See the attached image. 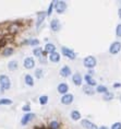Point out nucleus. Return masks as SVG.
<instances>
[{
	"label": "nucleus",
	"instance_id": "nucleus-17",
	"mask_svg": "<svg viewBox=\"0 0 121 129\" xmlns=\"http://www.w3.org/2000/svg\"><path fill=\"white\" fill-rule=\"evenodd\" d=\"M14 53V48L13 47H11V46H6L4 48V50L1 51V55L4 57H9V56H11V55H13Z\"/></svg>",
	"mask_w": 121,
	"mask_h": 129
},
{
	"label": "nucleus",
	"instance_id": "nucleus-24",
	"mask_svg": "<svg viewBox=\"0 0 121 129\" xmlns=\"http://www.w3.org/2000/svg\"><path fill=\"white\" fill-rule=\"evenodd\" d=\"M24 81H25V84H26V85H28V86H34V78L31 75H25Z\"/></svg>",
	"mask_w": 121,
	"mask_h": 129
},
{
	"label": "nucleus",
	"instance_id": "nucleus-41",
	"mask_svg": "<svg viewBox=\"0 0 121 129\" xmlns=\"http://www.w3.org/2000/svg\"><path fill=\"white\" fill-rule=\"evenodd\" d=\"M0 93H5V92H4V90H2L1 88H0Z\"/></svg>",
	"mask_w": 121,
	"mask_h": 129
},
{
	"label": "nucleus",
	"instance_id": "nucleus-10",
	"mask_svg": "<svg viewBox=\"0 0 121 129\" xmlns=\"http://www.w3.org/2000/svg\"><path fill=\"white\" fill-rule=\"evenodd\" d=\"M81 125H82V127L85 129H98L97 125H95L94 122H92L91 120H88V119H82Z\"/></svg>",
	"mask_w": 121,
	"mask_h": 129
},
{
	"label": "nucleus",
	"instance_id": "nucleus-40",
	"mask_svg": "<svg viewBox=\"0 0 121 129\" xmlns=\"http://www.w3.org/2000/svg\"><path fill=\"white\" fill-rule=\"evenodd\" d=\"M118 17H119V18L121 19V8L119 9V10H118Z\"/></svg>",
	"mask_w": 121,
	"mask_h": 129
},
{
	"label": "nucleus",
	"instance_id": "nucleus-31",
	"mask_svg": "<svg viewBox=\"0 0 121 129\" xmlns=\"http://www.w3.org/2000/svg\"><path fill=\"white\" fill-rule=\"evenodd\" d=\"M47 103H48V96H47V95L39 96V104L40 105H46Z\"/></svg>",
	"mask_w": 121,
	"mask_h": 129
},
{
	"label": "nucleus",
	"instance_id": "nucleus-37",
	"mask_svg": "<svg viewBox=\"0 0 121 129\" xmlns=\"http://www.w3.org/2000/svg\"><path fill=\"white\" fill-rule=\"evenodd\" d=\"M113 88H114V89L121 88V83H119V82H116V83H113Z\"/></svg>",
	"mask_w": 121,
	"mask_h": 129
},
{
	"label": "nucleus",
	"instance_id": "nucleus-4",
	"mask_svg": "<svg viewBox=\"0 0 121 129\" xmlns=\"http://www.w3.org/2000/svg\"><path fill=\"white\" fill-rule=\"evenodd\" d=\"M68 6L65 1H55V10L58 14H62L67 10Z\"/></svg>",
	"mask_w": 121,
	"mask_h": 129
},
{
	"label": "nucleus",
	"instance_id": "nucleus-11",
	"mask_svg": "<svg viewBox=\"0 0 121 129\" xmlns=\"http://www.w3.org/2000/svg\"><path fill=\"white\" fill-rule=\"evenodd\" d=\"M50 28L53 32H59L61 30V23H60V21L58 19H52L50 21Z\"/></svg>",
	"mask_w": 121,
	"mask_h": 129
},
{
	"label": "nucleus",
	"instance_id": "nucleus-32",
	"mask_svg": "<svg viewBox=\"0 0 121 129\" xmlns=\"http://www.w3.org/2000/svg\"><path fill=\"white\" fill-rule=\"evenodd\" d=\"M53 9H55V1H51L50 2V5H49L48 10H47V17H50V15H51Z\"/></svg>",
	"mask_w": 121,
	"mask_h": 129
},
{
	"label": "nucleus",
	"instance_id": "nucleus-23",
	"mask_svg": "<svg viewBox=\"0 0 121 129\" xmlns=\"http://www.w3.org/2000/svg\"><path fill=\"white\" fill-rule=\"evenodd\" d=\"M18 67H19V63H18L17 60H11V61H9V63H8V69L10 70V71H15V70L18 69Z\"/></svg>",
	"mask_w": 121,
	"mask_h": 129
},
{
	"label": "nucleus",
	"instance_id": "nucleus-39",
	"mask_svg": "<svg viewBox=\"0 0 121 129\" xmlns=\"http://www.w3.org/2000/svg\"><path fill=\"white\" fill-rule=\"evenodd\" d=\"M98 129H109V128L107 126H100V127H98Z\"/></svg>",
	"mask_w": 121,
	"mask_h": 129
},
{
	"label": "nucleus",
	"instance_id": "nucleus-29",
	"mask_svg": "<svg viewBox=\"0 0 121 129\" xmlns=\"http://www.w3.org/2000/svg\"><path fill=\"white\" fill-rule=\"evenodd\" d=\"M13 101L10 99H0V105H12Z\"/></svg>",
	"mask_w": 121,
	"mask_h": 129
},
{
	"label": "nucleus",
	"instance_id": "nucleus-14",
	"mask_svg": "<svg viewBox=\"0 0 121 129\" xmlns=\"http://www.w3.org/2000/svg\"><path fill=\"white\" fill-rule=\"evenodd\" d=\"M59 73L62 78H68V77H70L72 75V71H71V68H70L69 66H63L62 68L60 69Z\"/></svg>",
	"mask_w": 121,
	"mask_h": 129
},
{
	"label": "nucleus",
	"instance_id": "nucleus-42",
	"mask_svg": "<svg viewBox=\"0 0 121 129\" xmlns=\"http://www.w3.org/2000/svg\"><path fill=\"white\" fill-rule=\"evenodd\" d=\"M120 102H121V95H120Z\"/></svg>",
	"mask_w": 121,
	"mask_h": 129
},
{
	"label": "nucleus",
	"instance_id": "nucleus-27",
	"mask_svg": "<svg viewBox=\"0 0 121 129\" xmlns=\"http://www.w3.org/2000/svg\"><path fill=\"white\" fill-rule=\"evenodd\" d=\"M35 78H37V79H42L43 77H44V70L42 68H37V69H35Z\"/></svg>",
	"mask_w": 121,
	"mask_h": 129
},
{
	"label": "nucleus",
	"instance_id": "nucleus-12",
	"mask_svg": "<svg viewBox=\"0 0 121 129\" xmlns=\"http://www.w3.org/2000/svg\"><path fill=\"white\" fill-rule=\"evenodd\" d=\"M57 91H58L59 94L65 95V94H67V93L69 92V85L67 84V83H65V82L59 83L58 86H57Z\"/></svg>",
	"mask_w": 121,
	"mask_h": 129
},
{
	"label": "nucleus",
	"instance_id": "nucleus-16",
	"mask_svg": "<svg viewBox=\"0 0 121 129\" xmlns=\"http://www.w3.org/2000/svg\"><path fill=\"white\" fill-rule=\"evenodd\" d=\"M60 58H61L60 54L57 53V51H55V53L50 54L48 56V60L51 61V62H53V63H57V62H59V61H60Z\"/></svg>",
	"mask_w": 121,
	"mask_h": 129
},
{
	"label": "nucleus",
	"instance_id": "nucleus-34",
	"mask_svg": "<svg viewBox=\"0 0 121 129\" xmlns=\"http://www.w3.org/2000/svg\"><path fill=\"white\" fill-rule=\"evenodd\" d=\"M110 129H121V122L120 121L113 122V124L111 125V128Z\"/></svg>",
	"mask_w": 121,
	"mask_h": 129
},
{
	"label": "nucleus",
	"instance_id": "nucleus-28",
	"mask_svg": "<svg viewBox=\"0 0 121 129\" xmlns=\"http://www.w3.org/2000/svg\"><path fill=\"white\" fill-rule=\"evenodd\" d=\"M49 129H59L60 127V124H59V121H57V120H51L49 122Z\"/></svg>",
	"mask_w": 121,
	"mask_h": 129
},
{
	"label": "nucleus",
	"instance_id": "nucleus-26",
	"mask_svg": "<svg viewBox=\"0 0 121 129\" xmlns=\"http://www.w3.org/2000/svg\"><path fill=\"white\" fill-rule=\"evenodd\" d=\"M97 93H100V94H105L106 92H108V88L107 86H105L103 84H99L96 86V90H95Z\"/></svg>",
	"mask_w": 121,
	"mask_h": 129
},
{
	"label": "nucleus",
	"instance_id": "nucleus-3",
	"mask_svg": "<svg viewBox=\"0 0 121 129\" xmlns=\"http://www.w3.org/2000/svg\"><path fill=\"white\" fill-rule=\"evenodd\" d=\"M61 53H62L63 56L69 58L70 60H74L76 58V54L74 53V51H73L72 49H70V48H68V47H66V46L61 47Z\"/></svg>",
	"mask_w": 121,
	"mask_h": 129
},
{
	"label": "nucleus",
	"instance_id": "nucleus-6",
	"mask_svg": "<svg viewBox=\"0 0 121 129\" xmlns=\"http://www.w3.org/2000/svg\"><path fill=\"white\" fill-rule=\"evenodd\" d=\"M73 101H74V96L71 93H67V94L62 95L61 100H60V102H61V104L63 105H71Z\"/></svg>",
	"mask_w": 121,
	"mask_h": 129
},
{
	"label": "nucleus",
	"instance_id": "nucleus-35",
	"mask_svg": "<svg viewBox=\"0 0 121 129\" xmlns=\"http://www.w3.org/2000/svg\"><path fill=\"white\" fill-rule=\"evenodd\" d=\"M116 35L117 37H121V24H118L116 27Z\"/></svg>",
	"mask_w": 121,
	"mask_h": 129
},
{
	"label": "nucleus",
	"instance_id": "nucleus-36",
	"mask_svg": "<svg viewBox=\"0 0 121 129\" xmlns=\"http://www.w3.org/2000/svg\"><path fill=\"white\" fill-rule=\"evenodd\" d=\"M47 60H48V57H47V56H44V55L39 58V62H40V63H47Z\"/></svg>",
	"mask_w": 121,
	"mask_h": 129
},
{
	"label": "nucleus",
	"instance_id": "nucleus-21",
	"mask_svg": "<svg viewBox=\"0 0 121 129\" xmlns=\"http://www.w3.org/2000/svg\"><path fill=\"white\" fill-rule=\"evenodd\" d=\"M8 32L10 34H15L19 32V23H17V22H13V23H11L10 25H9L8 27Z\"/></svg>",
	"mask_w": 121,
	"mask_h": 129
},
{
	"label": "nucleus",
	"instance_id": "nucleus-18",
	"mask_svg": "<svg viewBox=\"0 0 121 129\" xmlns=\"http://www.w3.org/2000/svg\"><path fill=\"white\" fill-rule=\"evenodd\" d=\"M44 51H45L46 54H52L56 51V46L53 45L52 43H47L45 45V47H44Z\"/></svg>",
	"mask_w": 121,
	"mask_h": 129
},
{
	"label": "nucleus",
	"instance_id": "nucleus-15",
	"mask_svg": "<svg viewBox=\"0 0 121 129\" xmlns=\"http://www.w3.org/2000/svg\"><path fill=\"white\" fill-rule=\"evenodd\" d=\"M84 80H85V82H86V84L87 85H90V86H97V82H96V80H95L93 77L90 76V75H85L84 76Z\"/></svg>",
	"mask_w": 121,
	"mask_h": 129
},
{
	"label": "nucleus",
	"instance_id": "nucleus-8",
	"mask_svg": "<svg viewBox=\"0 0 121 129\" xmlns=\"http://www.w3.org/2000/svg\"><path fill=\"white\" fill-rule=\"evenodd\" d=\"M34 118H35V114H33V113H27V114H25L23 117H22L21 125L22 126H26V125L30 124V122L33 120Z\"/></svg>",
	"mask_w": 121,
	"mask_h": 129
},
{
	"label": "nucleus",
	"instance_id": "nucleus-2",
	"mask_svg": "<svg viewBox=\"0 0 121 129\" xmlns=\"http://www.w3.org/2000/svg\"><path fill=\"white\" fill-rule=\"evenodd\" d=\"M0 88L4 90V91L9 90L11 88V80L8 76H6V75L0 76Z\"/></svg>",
	"mask_w": 121,
	"mask_h": 129
},
{
	"label": "nucleus",
	"instance_id": "nucleus-19",
	"mask_svg": "<svg viewBox=\"0 0 121 129\" xmlns=\"http://www.w3.org/2000/svg\"><path fill=\"white\" fill-rule=\"evenodd\" d=\"M82 90H83V92H84V94H86V95H90V96H92V95H94L95 93H96V91L92 88V86H90V85H87V84H85V85H83L82 86Z\"/></svg>",
	"mask_w": 121,
	"mask_h": 129
},
{
	"label": "nucleus",
	"instance_id": "nucleus-7",
	"mask_svg": "<svg viewBox=\"0 0 121 129\" xmlns=\"http://www.w3.org/2000/svg\"><path fill=\"white\" fill-rule=\"evenodd\" d=\"M121 51V43L120 42H113L109 47V53L111 55H117Z\"/></svg>",
	"mask_w": 121,
	"mask_h": 129
},
{
	"label": "nucleus",
	"instance_id": "nucleus-13",
	"mask_svg": "<svg viewBox=\"0 0 121 129\" xmlns=\"http://www.w3.org/2000/svg\"><path fill=\"white\" fill-rule=\"evenodd\" d=\"M72 82L74 83L75 86H81L82 83H83V78L79 72H76L72 76Z\"/></svg>",
	"mask_w": 121,
	"mask_h": 129
},
{
	"label": "nucleus",
	"instance_id": "nucleus-25",
	"mask_svg": "<svg viewBox=\"0 0 121 129\" xmlns=\"http://www.w3.org/2000/svg\"><path fill=\"white\" fill-rule=\"evenodd\" d=\"M113 98H114V94L112 92H109V91L106 92L105 94H103V100L106 102H109L111 100H113Z\"/></svg>",
	"mask_w": 121,
	"mask_h": 129
},
{
	"label": "nucleus",
	"instance_id": "nucleus-20",
	"mask_svg": "<svg viewBox=\"0 0 121 129\" xmlns=\"http://www.w3.org/2000/svg\"><path fill=\"white\" fill-rule=\"evenodd\" d=\"M33 54H34V56L37 57V58H40L43 55H44V56H46V55H47L45 51H44V49H43L42 47H38V46L35 47L34 49H33Z\"/></svg>",
	"mask_w": 121,
	"mask_h": 129
},
{
	"label": "nucleus",
	"instance_id": "nucleus-30",
	"mask_svg": "<svg viewBox=\"0 0 121 129\" xmlns=\"http://www.w3.org/2000/svg\"><path fill=\"white\" fill-rule=\"evenodd\" d=\"M28 45L30 46H38L39 45V40H37V38H30L28 40Z\"/></svg>",
	"mask_w": 121,
	"mask_h": 129
},
{
	"label": "nucleus",
	"instance_id": "nucleus-5",
	"mask_svg": "<svg viewBox=\"0 0 121 129\" xmlns=\"http://www.w3.org/2000/svg\"><path fill=\"white\" fill-rule=\"evenodd\" d=\"M36 28L38 30L39 28V26L43 24V22L45 21V19L47 18V12L45 11H39L38 13L36 14Z\"/></svg>",
	"mask_w": 121,
	"mask_h": 129
},
{
	"label": "nucleus",
	"instance_id": "nucleus-1",
	"mask_svg": "<svg viewBox=\"0 0 121 129\" xmlns=\"http://www.w3.org/2000/svg\"><path fill=\"white\" fill-rule=\"evenodd\" d=\"M83 64H84L85 68H87L88 70L94 69L95 67H96V64H97V60H96V58L93 57V56H87V57L84 58Z\"/></svg>",
	"mask_w": 121,
	"mask_h": 129
},
{
	"label": "nucleus",
	"instance_id": "nucleus-33",
	"mask_svg": "<svg viewBox=\"0 0 121 129\" xmlns=\"http://www.w3.org/2000/svg\"><path fill=\"white\" fill-rule=\"evenodd\" d=\"M22 111H23L24 113H26V114H27V113H30L31 112V105L28 104V103H27V104H25L23 107H22Z\"/></svg>",
	"mask_w": 121,
	"mask_h": 129
},
{
	"label": "nucleus",
	"instance_id": "nucleus-38",
	"mask_svg": "<svg viewBox=\"0 0 121 129\" xmlns=\"http://www.w3.org/2000/svg\"><path fill=\"white\" fill-rule=\"evenodd\" d=\"M87 75L93 76V75H94V70H93V69H90V70H88V73H87Z\"/></svg>",
	"mask_w": 121,
	"mask_h": 129
},
{
	"label": "nucleus",
	"instance_id": "nucleus-9",
	"mask_svg": "<svg viewBox=\"0 0 121 129\" xmlns=\"http://www.w3.org/2000/svg\"><path fill=\"white\" fill-rule=\"evenodd\" d=\"M23 66L25 69H33L34 66H35V60L33 57H26L23 61Z\"/></svg>",
	"mask_w": 121,
	"mask_h": 129
},
{
	"label": "nucleus",
	"instance_id": "nucleus-22",
	"mask_svg": "<svg viewBox=\"0 0 121 129\" xmlns=\"http://www.w3.org/2000/svg\"><path fill=\"white\" fill-rule=\"evenodd\" d=\"M70 117H71L72 120L78 121V120H80V119L82 118V115H81V113H80L79 111L74 109V111H72L71 113H70Z\"/></svg>",
	"mask_w": 121,
	"mask_h": 129
}]
</instances>
